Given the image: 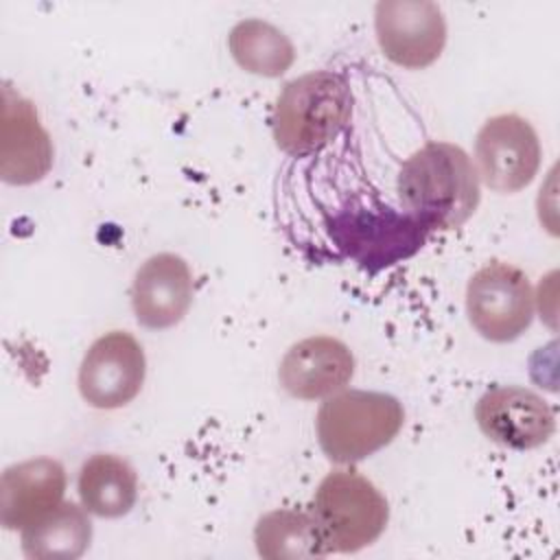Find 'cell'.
Masks as SVG:
<instances>
[{
    "mask_svg": "<svg viewBox=\"0 0 560 560\" xmlns=\"http://www.w3.org/2000/svg\"><path fill=\"white\" fill-rule=\"evenodd\" d=\"M400 203L440 230L462 228L477 210L479 175L468 153L451 142H427L400 166Z\"/></svg>",
    "mask_w": 560,
    "mask_h": 560,
    "instance_id": "1",
    "label": "cell"
},
{
    "mask_svg": "<svg viewBox=\"0 0 560 560\" xmlns=\"http://www.w3.org/2000/svg\"><path fill=\"white\" fill-rule=\"evenodd\" d=\"M352 92L346 79L315 70L291 79L278 94L271 116L280 151L304 158L332 142L350 122Z\"/></svg>",
    "mask_w": 560,
    "mask_h": 560,
    "instance_id": "2",
    "label": "cell"
},
{
    "mask_svg": "<svg viewBox=\"0 0 560 560\" xmlns=\"http://www.w3.org/2000/svg\"><path fill=\"white\" fill-rule=\"evenodd\" d=\"M402 422L405 409L396 396L341 389L322 402L315 429L319 448L330 462L354 464L387 446Z\"/></svg>",
    "mask_w": 560,
    "mask_h": 560,
    "instance_id": "3",
    "label": "cell"
},
{
    "mask_svg": "<svg viewBox=\"0 0 560 560\" xmlns=\"http://www.w3.org/2000/svg\"><path fill=\"white\" fill-rule=\"evenodd\" d=\"M308 514L326 553H354L372 545L387 527L389 505L383 492L357 470L328 472Z\"/></svg>",
    "mask_w": 560,
    "mask_h": 560,
    "instance_id": "4",
    "label": "cell"
},
{
    "mask_svg": "<svg viewBox=\"0 0 560 560\" xmlns=\"http://www.w3.org/2000/svg\"><path fill=\"white\" fill-rule=\"evenodd\" d=\"M534 289L523 269L492 260L477 269L466 284V315L488 341L518 339L534 319Z\"/></svg>",
    "mask_w": 560,
    "mask_h": 560,
    "instance_id": "5",
    "label": "cell"
},
{
    "mask_svg": "<svg viewBox=\"0 0 560 560\" xmlns=\"http://www.w3.org/2000/svg\"><path fill=\"white\" fill-rule=\"evenodd\" d=\"M540 155L536 129L518 114L490 116L475 138L479 182L501 195L529 186L540 168Z\"/></svg>",
    "mask_w": 560,
    "mask_h": 560,
    "instance_id": "6",
    "label": "cell"
},
{
    "mask_svg": "<svg viewBox=\"0 0 560 560\" xmlns=\"http://www.w3.org/2000/svg\"><path fill=\"white\" fill-rule=\"evenodd\" d=\"M374 33L381 52L407 70L429 68L446 46V20L431 0L378 2L374 9Z\"/></svg>",
    "mask_w": 560,
    "mask_h": 560,
    "instance_id": "7",
    "label": "cell"
},
{
    "mask_svg": "<svg viewBox=\"0 0 560 560\" xmlns=\"http://www.w3.org/2000/svg\"><path fill=\"white\" fill-rule=\"evenodd\" d=\"M147 359L138 339L125 330L101 335L79 365V394L94 409H120L142 389Z\"/></svg>",
    "mask_w": 560,
    "mask_h": 560,
    "instance_id": "8",
    "label": "cell"
},
{
    "mask_svg": "<svg viewBox=\"0 0 560 560\" xmlns=\"http://www.w3.org/2000/svg\"><path fill=\"white\" fill-rule=\"evenodd\" d=\"M475 420L488 440L514 451L538 448L556 431L551 405L523 385H499L481 394Z\"/></svg>",
    "mask_w": 560,
    "mask_h": 560,
    "instance_id": "9",
    "label": "cell"
},
{
    "mask_svg": "<svg viewBox=\"0 0 560 560\" xmlns=\"http://www.w3.org/2000/svg\"><path fill=\"white\" fill-rule=\"evenodd\" d=\"M52 140L35 105L9 83L2 88L0 118V177L13 186H28L52 168Z\"/></svg>",
    "mask_w": 560,
    "mask_h": 560,
    "instance_id": "10",
    "label": "cell"
},
{
    "mask_svg": "<svg viewBox=\"0 0 560 560\" xmlns=\"http://www.w3.org/2000/svg\"><path fill=\"white\" fill-rule=\"evenodd\" d=\"M195 295L188 262L171 252L147 258L131 282V308L140 326L164 330L177 326L190 311Z\"/></svg>",
    "mask_w": 560,
    "mask_h": 560,
    "instance_id": "11",
    "label": "cell"
},
{
    "mask_svg": "<svg viewBox=\"0 0 560 560\" xmlns=\"http://www.w3.org/2000/svg\"><path fill=\"white\" fill-rule=\"evenodd\" d=\"M354 357L335 337L315 335L293 343L280 361L278 381L287 394L300 400L328 398L352 381Z\"/></svg>",
    "mask_w": 560,
    "mask_h": 560,
    "instance_id": "12",
    "label": "cell"
},
{
    "mask_svg": "<svg viewBox=\"0 0 560 560\" xmlns=\"http://www.w3.org/2000/svg\"><path fill=\"white\" fill-rule=\"evenodd\" d=\"M66 468L52 457H33L4 468L0 477V523L24 529L63 501Z\"/></svg>",
    "mask_w": 560,
    "mask_h": 560,
    "instance_id": "13",
    "label": "cell"
},
{
    "mask_svg": "<svg viewBox=\"0 0 560 560\" xmlns=\"http://www.w3.org/2000/svg\"><path fill=\"white\" fill-rule=\"evenodd\" d=\"M81 505L98 518H120L138 499V475L118 455L94 453L83 462L77 479Z\"/></svg>",
    "mask_w": 560,
    "mask_h": 560,
    "instance_id": "14",
    "label": "cell"
},
{
    "mask_svg": "<svg viewBox=\"0 0 560 560\" xmlns=\"http://www.w3.org/2000/svg\"><path fill=\"white\" fill-rule=\"evenodd\" d=\"M88 510L72 501L57 508L20 529L22 553L31 560H74L81 558L92 540Z\"/></svg>",
    "mask_w": 560,
    "mask_h": 560,
    "instance_id": "15",
    "label": "cell"
},
{
    "mask_svg": "<svg viewBox=\"0 0 560 560\" xmlns=\"http://www.w3.org/2000/svg\"><path fill=\"white\" fill-rule=\"evenodd\" d=\"M232 59L249 74L276 79L295 61L293 42L271 22L247 18L232 26L228 37Z\"/></svg>",
    "mask_w": 560,
    "mask_h": 560,
    "instance_id": "16",
    "label": "cell"
},
{
    "mask_svg": "<svg viewBox=\"0 0 560 560\" xmlns=\"http://www.w3.org/2000/svg\"><path fill=\"white\" fill-rule=\"evenodd\" d=\"M256 551L269 560H298L324 556L308 512L280 508L262 514L254 527Z\"/></svg>",
    "mask_w": 560,
    "mask_h": 560,
    "instance_id": "17",
    "label": "cell"
}]
</instances>
